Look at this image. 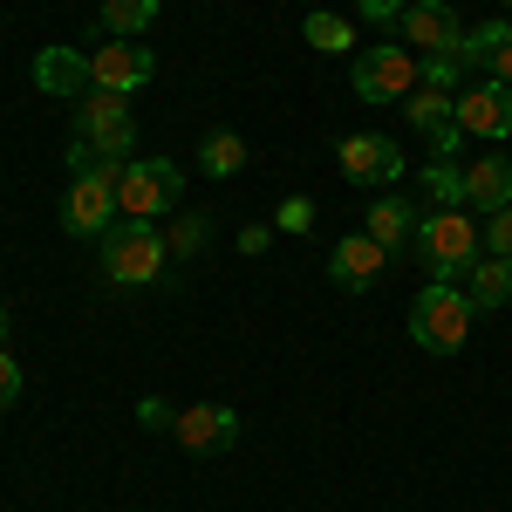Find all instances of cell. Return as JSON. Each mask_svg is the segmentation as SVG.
<instances>
[{"label": "cell", "mask_w": 512, "mask_h": 512, "mask_svg": "<svg viewBox=\"0 0 512 512\" xmlns=\"http://www.w3.org/2000/svg\"><path fill=\"white\" fill-rule=\"evenodd\" d=\"M151 48L144 41H96L89 48V89H117V96H130V89H144L151 82Z\"/></svg>", "instance_id": "cell-9"}, {"label": "cell", "mask_w": 512, "mask_h": 512, "mask_svg": "<svg viewBox=\"0 0 512 512\" xmlns=\"http://www.w3.org/2000/svg\"><path fill=\"white\" fill-rule=\"evenodd\" d=\"M205 212H178L171 219V233H164V246H171V260H192V253H205Z\"/></svg>", "instance_id": "cell-24"}, {"label": "cell", "mask_w": 512, "mask_h": 512, "mask_svg": "<svg viewBox=\"0 0 512 512\" xmlns=\"http://www.w3.org/2000/svg\"><path fill=\"white\" fill-rule=\"evenodd\" d=\"M465 205H478L485 219L512 205V158L506 151H485L478 164H465Z\"/></svg>", "instance_id": "cell-14"}, {"label": "cell", "mask_w": 512, "mask_h": 512, "mask_svg": "<svg viewBox=\"0 0 512 512\" xmlns=\"http://www.w3.org/2000/svg\"><path fill=\"white\" fill-rule=\"evenodd\" d=\"M472 294L465 287H444V280H431L417 301H410V342L431 355H458L465 349V335H472Z\"/></svg>", "instance_id": "cell-2"}, {"label": "cell", "mask_w": 512, "mask_h": 512, "mask_svg": "<svg viewBox=\"0 0 512 512\" xmlns=\"http://www.w3.org/2000/svg\"><path fill=\"white\" fill-rule=\"evenodd\" d=\"M458 123H465V137H492V144H506V137H512V82L485 76L478 89H458Z\"/></svg>", "instance_id": "cell-10"}, {"label": "cell", "mask_w": 512, "mask_h": 512, "mask_svg": "<svg viewBox=\"0 0 512 512\" xmlns=\"http://www.w3.org/2000/svg\"><path fill=\"white\" fill-rule=\"evenodd\" d=\"M14 403H21V362L0 349V410H14Z\"/></svg>", "instance_id": "cell-29"}, {"label": "cell", "mask_w": 512, "mask_h": 512, "mask_svg": "<svg viewBox=\"0 0 512 512\" xmlns=\"http://www.w3.org/2000/svg\"><path fill=\"white\" fill-rule=\"evenodd\" d=\"M301 35H308V48H321V55H349V41H355L349 21H342V14H328V7L301 21Z\"/></svg>", "instance_id": "cell-22"}, {"label": "cell", "mask_w": 512, "mask_h": 512, "mask_svg": "<svg viewBox=\"0 0 512 512\" xmlns=\"http://www.w3.org/2000/svg\"><path fill=\"white\" fill-rule=\"evenodd\" d=\"M492 76H499V82H512V28L499 35V48H492Z\"/></svg>", "instance_id": "cell-32"}, {"label": "cell", "mask_w": 512, "mask_h": 512, "mask_svg": "<svg viewBox=\"0 0 512 512\" xmlns=\"http://www.w3.org/2000/svg\"><path fill=\"white\" fill-rule=\"evenodd\" d=\"M171 437L185 451H226V444H239V410L233 403H192V410H178Z\"/></svg>", "instance_id": "cell-11"}, {"label": "cell", "mask_w": 512, "mask_h": 512, "mask_svg": "<svg viewBox=\"0 0 512 512\" xmlns=\"http://www.w3.org/2000/svg\"><path fill=\"white\" fill-rule=\"evenodd\" d=\"M396 35H403L410 55H458L465 28H458V7L451 0H410L396 14Z\"/></svg>", "instance_id": "cell-8"}, {"label": "cell", "mask_w": 512, "mask_h": 512, "mask_svg": "<svg viewBox=\"0 0 512 512\" xmlns=\"http://www.w3.org/2000/svg\"><path fill=\"white\" fill-rule=\"evenodd\" d=\"M458 69H465L458 55H424V62H417V76H424V89H444V96L458 89Z\"/></svg>", "instance_id": "cell-26"}, {"label": "cell", "mask_w": 512, "mask_h": 512, "mask_svg": "<svg viewBox=\"0 0 512 512\" xmlns=\"http://www.w3.org/2000/svg\"><path fill=\"white\" fill-rule=\"evenodd\" d=\"M130 123V96H117V89H82L76 96V137H103V130H123Z\"/></svg>", "instance_id": "cell-16"}, {"label": "cell", "mask_w": 512, "mask_h": 512, "mask_svg": "<svg viewBox=\"0 0 512 512\" xmlns=\"http://www.w3.org/2000/svg\"><path fill=\"white\" fill-rule=\"evenodd\" d=\"M403 123H410V130H424V144H431L437 130H451V123H458V96H444V89H424V82H417V89L403 96Z\"/></svg>", "instance_id": "cell-17"}, {"label": "cell", "mask_w": 512, "mask_h": 512, "mask_svg": "<svg viewBox=\"0 0 512 512\" xmlns=\"http://www.w3.org/2000/svg\"><path fill=\"white\" fill-rule=\"evenodd\" d=\"M239 164H246V137H239V130H212V137L198 144V171H205V178H239Z\"/></svg>", "instance_id": "cell-20"}, {"label": "cell", "mask_w": 512, "mask_h": 512, "mask_svg": "<svg viewBox=\"0 0 512 512\" xmlns=\"http://www.w3.org/2000/svg\"><path fill=\"white\" fill-rule=\"evenodd\" d=\"M137 424H144V431H171V424H178V410H171L164 396H144V403H137Z\"/></svg>", "instance_id": "cell-28"}, {"label": "cell", "mask_w": 512, "mask_h": 512, "mask_svg": "<svg viewBox=\"0 0 512 512\" xmlns=\"http://www.w3.org/2000/svg\"><path fill=\"white\" fill-rule=\"evenodd\" d=\"M151 21H158V0H103V14H96V28L110 41H137Z\"/></svg>", "instance_id": "cell-19"}, {"label": "cell", "mask_w": 512, "mask_h": 512, "mask_svg": "<svg viewBox=\"0 0 512 512\" xmlns=\"http://www.w3.org/2000/svg\"><path fill=\"white\" fill-rule=\"evenodd\" d=\"M7 321H14V315H7V301H0V349H7Z\"/></svg>", "instance_id": "cell-34"}, {"label": "cell", "mask_w": 512, "mask_h": 512, "mask_svg": "<svg viewBox=\"0 0 512 512\" xmlns=\"http://www.w3.org/2000/svg\"><path fill=\"white\" fill-rule=\"evenodd\" d=\"M267 246H274V226H239V253H253V260H260Z\"/></svg>", "instance_id": "cell-30"}, {"label": "cell", "mask_w": 512, "mask_h": 512, "mask_svg": "<svg viewBox=\"0 0 512 512\" xmlns=\"http://www.w3.org/2000/svg\"><path fill=\"white\" fill-rule=\"evenodd\" d=\"M417 253H424L431 280L465 287V274L478 267V226L465 212H424V219H417Z\"/></svg>", "instance_id": "cell-3"}, {"label": "cell", "mask_w": 512, "mask_h": 512, "mask_svg": "<svg viewBox=\"0 0 512 512\" xmlns=\"http://www.w3.org/2000/svg\"><path fill=\"white\" fill-rule=\"evenodd\" d=\"M458 144H465V123H451V130H437V137H431V158H458Z\"/></svg>", "instance_id": "cell-31"}, {"label": "cell", "mask_w": 512, "mask_h": 512, "mask_svg": "<svg viewBox=\"0 0 512 512\" xmlns=\"http://www.w3.org/2000/svg\"><path fill=\"white\" fill-rule=\"evenodd\" d=\"M335 164H342L349 185H396L403 178V144L383 137V130H355V137L335 144Z\"/></svg>", "instance_id": "cell-7"}, {"label": "cell", "mask_w": 512, "mask_h": 512, "mask_svg": "<svg viewBox=\"0 0 512 512\" xmlns=\"http://www.w3.org/2000/svg\"><path fill=\"white\" fill-rule=\"evenodd\" d=\"M417 219H424V212H417V205H410V198H376V205H362V233L376 239V246H383V253H403V239H417Z\"/></svg>", "instance_id": "cell-15"}, {"label": "cell", "mask_w": 512, "mask_h": 512, "mask_svg": "<svg viewBox=\"0 0 512 512\" xmlns=\"http://www.w3.org/2000/svg\"><path fill=\"white\" fill-rule=\"evenodd\" d=\"M35 89L41 96H82V89H89V48H76V41L41 48L35 55Z\"/></svg>", "instance_id": "cell-13"}, {"label": "cell", "mask_w": 512, "mask_h": 512, "mask_svg": "<svg viewBox=\"0 0 512 512\" xmlns=\"http://www.w3.org/2000/svg\"><path fill=\"white\" fill-rule=\"evenodd\" d=\"M424 192H431L437 212H465V171L451 158H431L424 164Z\"/></svg>", "instance_id": "cell-21"}, {"label": "cell", "mask_w": 512, "mask_h": 512, "mask_svg": "<svg viewBox=\"0 0 512 512\" xmlns=\"http://www.w3.org/2000/svg\"><path fill=\"white\" fill-rule=\"evenodd\" d=\"M383 267H390V253H383L369 233L335 239V253H328V280H335V287H349V294H369Z\"/></svg>", "instance_id": "cell-12"}, {"label": "cell", "mask_w": 512, "mask_h": 512, "mask_svg": "<svg viewBox=\"0 0 512 512\" xmlns=\"http://www.w3.org/2000/svg\"><path fill=\"white\" fill-rule=\"evenodd\" d=\"M308 226H315V198L294 192V198H280V205H274V233H294V239H301Z\"/></svg>", "instance_id": "cell-25"}, {"label": "cell", "mask_w": 512, "mask_h": 512, "mask_svg": "<svg viewBox=\"0 0 512 512\" xmlns=\"http://www.w3.org/2000/svg\"><path fill=\"white\" fill-rule=\"evenodd\" d=\"M62 233L69 239H103L117 226V178H69V192H62Z\"/></svg>", "instance_id": "cell-6"}, {"label": "cell", "mask_w": 512, "mask_h": 512, "mask_svg": "<svg viewBox=\"0 0 512 512\" xmlns=\"http://www.w3.org/2000/svg\"><path fill=\"white\" fill-rule=\"evenodd\" d=\"M96 246H103V280L110 287H151L164 274V260H171V246H164V233L151 219H117Z\"/></svg>", "instance_id": "cell-1"}, {"label": "cell", "mask_w": 512, "mask_h": 512, "mask_svg": "<svg viewBox=\"0 0 512 512\" xmlns=\"http://www.w3.org/2000/svg\"><path fill=\"white\" fill-rule=\"evenodd\" d=\"M178 198H185V178H178V164H171V158L123 164V178H117V212H123V219H164Z\"/></svg>", "instance_id": "cell-4"}, {"label": "cell", "mask_w": 512, "mask_h": 512, "mask_svg": "<svg viewBox=\"0 0 512 512\" xmlns=\"http://www.w3.org/2000/svg\"><path fill=\"white\" fill-rule=\"evenodd\" d=\"M512 21H478V28H465V41H458V62L465 69H492V48H499V35H506Z\"/></svg>", "instance_id": "cell-23"}, {"label": "cell", "mask_w": 512, "mask_h": 512, "mask_svg": "<svg viewBox=\"0 0 512 512\" xmlns=\"http://www.w3.org/2000/svg\"><path fill=\"white\" fill-rule=\"evenodd\" d=\"M362 14H369V21H396V14H403V0H362Z\"/></svg>", "instance_id": "cell-33"}, {"label": "cell", "mask_w": 512, "mask_h": 512, "mask_svg": "<svg viewBox=\"0 0 512 512\" xmlns=\"http://www.w3.org/2000/svg\"><path fill=\"white\" fill-rule=\"evenodd\" d=\"M485 246H492L499 260H512V205H506V212H492V219H485Z\"/></svg>", "instance_id": "cell-27"}, {"label": "cell", "mask_w": 512, "mask_h": 512, "mask_svg": "<svg viewBox=\"0 0 512 512\" xmlns=\"http://www.w3.org/2000/svg\"><path fill=\"white\" fill-rule=\"evenodd\" d=\"M465 294H472L478 315L506 308V301H512V260H499V253H492V260H478L472 274H465Z\"/></svg>", "instance_id": "cell-18"}, {"label": "cell", "mask_w": 512, "mask_h": 512, "mask_svg": "<svg viewBox=\"0 0 512 512\" xmlns=\"http://www.w3.org/2000/svg\"><path fill=\"white\" fill-rule=\"evenodd\" d=\"M349 82H355V96H362V103H403L424 76H417V55H410L403 41H376V48H362V55H355Z\"/></svg>", "instance_id": "cell-5"}]
</instances>
